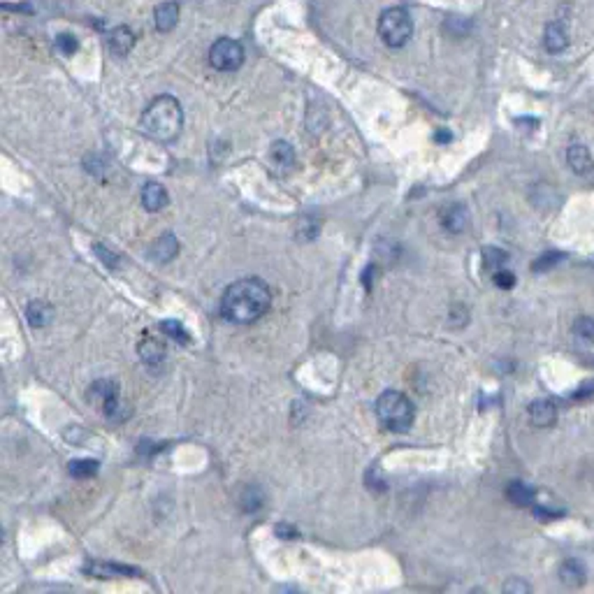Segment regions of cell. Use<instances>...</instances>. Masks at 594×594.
Wrapping results in <instances>:
<instances>
[{
	"instance_id": "1",
	"label": "cell",
	"mask_w": 594,
	"mask_h": 594,
	"mask_svg": "<svg viewBox=\"0 0 594 594\" xmlns=\"http://www.w3.org/2000/svg\"><path fill=\"white\" fill-rule=\"evenodd\" d=\"M269 307H272V290L258 276H247V279L230 283L221 299L223 318L237 323V326L256 323L269 311Z\"/></svg>"
},
{
	"instance_id": "2",
	"label": "cell",
	"mask_w": 594,
	"mask_h": 594,
	"mask_svg": "<svg viewBox=\"0 0 594 594\" xmlns=\"http://www.w3.org/2000/svg\"><path fill=\"white\" fill-rule=\"evenodd\" d=\"M184 125V112L177 98L158 96L142 114V130L158 142H172L179 137Z\"/></svg>"
},
{
	"instance_id": "3",
	"label": "cell",
	"mask_w": 594,
	"mask_h": 594,
	"mask_svg": "<svg viewBox=\"0 0 594 594\" xmlns=\"http://www.w3.org/2000/svg\"><path fill=\"white\" fill-rule=\"evenodd\" d=\"M376 416L385 430L392 432H407L414 425L416 409L404 392L397 390H385L381 397L376 400Z\"/></svg>"
},
{
	"instance_id": "4",
	"label": "cell",
	"mask_w": 594,
	"mask_h": 594,
	"mask_svg": "<svg viewBox=\"0 0 594 594\" xmlns=\"http://www.w3.org/2000/svg\"><path fill=\"white\" fill-rule=\"evenodd\" d=\"M378 35L390 49H400L414 35V21L402 7H390L378 17Z\"/></svg>"
},
{
	"instance_id": "5",
	"label": "cell",
	"mask_w": 594,
	"mask_h": 594,
	"mask_svg": "<svg viewBox=\"0 0 594 594\" xmlns=\"http://www.w3.org/2000/svg\"><path fill=\"white\" fill-rule=\"evenodd\" d=\"M89 402L93 407H98L109 421L121 423L128 418L130 411L121 404V395H118V385L114 381H96L89 388Z\"/></svg>"
},
{
	"instance_id": "6",
	"label": "cell",
	"mask_w": 594,
	"mask_h": 594,
	"mask_svg": "<svg viewBox=\"0 0 594 594\" xmlns=\"http://www.w3.org/2000/svg\"><path fill=\"white\" fill-rule=\"evenodd\" d=\"M209 63L218 73H235L244 63V47L230 37H221L211 44L209 49Z\"/></svg>"
},
{
	"instance_id": "7",
	"label": "cell",
	"mask_w": 594,
	"mask_h": 594,
	"mask_svg": "<svg viewBox=\"0 0 594 594\" xmlns=\"http://www.w3.org/2000/svg\"><path fill=\"white\" fill-rule=\"evenodd\" d=\"M529 414V423L536 425V427H550L552 423L557 421V409L555 404L548 402V400H536L529 404L527 409Z\"/></svg>"
},
{
	"instance_id": "8",
	"label": "cell",
	"mask_w": 594,
	"mask_h": 594,
	"mask_svg": "<svg viewBox=\"0 0 594 594\" xmlns=\"http://www.w3.org/2000/svg\"><path fill=\"white\" fill-rule=\"evenodd\" d=\"M441 223L448 233H464L469 225V211L462 204H450L448 209H443L441 214Z\"/></svg>"
},
{
	"instance_id": "9",
	"label": "cell",
	"mask_w": 594,
	"mask_h": 594,
	"mask_svg": "<svg viewBox=\"0 0 594 594\" xmlns=\"http://www.w3.org/2000/svg\"><path fill=\"white\" fill-rule=\"evenodd\" d=\"M567 163L576 174H590L594 170V161L590 149L585 144H571L567 151Z\"/></svg>"
},
{
	"instance_id": "10",
	"label": "cell",
	"mask_w": 594,
	"mask_h": 594,
	"mask_svg": "<svg viewBox=\"0 0 594 594\" xmlns=\"http://www.w3.org/2000/svg\"><path fill=\"white\" fill-rule=\"evenodd\" d=\"M543 44H545V49H548L550 54L564 51L567 44H569V33H567L564 23H562V21L548 23V28H545V33H543Z\"/></svg>"
},
{
	"instance_id": "11",
	"label": "cell",
	"mask_w": 594,
	"mask_h": 594,
	"mask_svg": "<svg viewBox=\"0 0 594 594\" xmlns=\"http://www.w3.org/2000/svg\"><path fill=\"white\" fill-rule=\"evenodd\" d=\"M142 204H144L147 211H161L168 204V191L161 184H156V181H149L142 188Z\"/></svg>"
},
{
	"instance_id": "12",
	"label": "cell",
	"mask_w": 594,
	"mask_h": 594,
	"mask_svg": "<svg viewBox=\"0 0 594 594\" xmlns=\"http://www.w3.org/2000/svg\"><path fill=\"white\" fill-rule=\"evenodd\" d=\"M149 253H151V258L156 260V263H170V260L179 253V242H177V237H174V235H163V237H158Z\"/></svg>"
},
{
	"instance_id": "13",
	"label": "cell",
	"mask_w": 594,
	"mask_h": 594,
	"mask_svg": "<svg viewBox=\"0 0 594 594\" xmlns=\"http://www.w3.org/2000/svg\"><path fill=\"white\" fill-rule=\"evenodd\" d=\"M154 21H156V28L161 30V33H168L174 26H177L179 21V5L177 3H163L156 7V14H154Z\"/></svg>"
},
{
	"instance_id": "14",
	"label": "cell",
	"mask_w": 594,
	"mask_h": 594,
	"mask_svg": "<svg viewBox=\"0 0 594 594\" xmlns=\"http://www.w3.org/2000/svg\"><path fill=\"white\" fill-rule=\"evenodd\" d=\"M135 44V35L130 28L125 26H118L112 30V35H109V49H112L114 56H125Z\"/></svg>"
},
{
	"instance_id": "15",
	"label": "cell",
	"mask_w": 594,
	"mask_h": 594,
	"mask_svg": "<svg viewBox=\"0 0 594 594\" xmlns=\"http://www.w3.org/2000/svg\"><path fill=\"white\" fill-rule=\"evenodd\" d=\"M585 576L588 574H585L583 562H578V559H567L559 569V581L569 585V588H581L585 583Z\"/></svg>"
},
{
	"instance_id": "16",
	"label": "cell",
	"mask_w": 594,
	"mask_h": 594,
	"mask_svg": "<svg viewBox=\"0 0 594 594\" xmlns=\"http://www.w3.org/2000/svg\"><path fill=\"white\" fill-rule=\"evenodd\" d=\"M140 355H142V360H144L149 367H158L163 360H165V348L161 342H156L154 337H144L140 342Z\"/></svg>"
},
{
	"instance_id": "17",
	"label": "cell",
	"mask_w": 594,
	"mask_h": 594,
	"mask_svg": "<svg viewBox=\"0 0 594 594\" xmlns=\"http://www.w3.org/2000/svg\"><path fill=\"white\" fill-rule=\"evenodd\" d=\"M272 161L281 172H288L295 168V151L288 142H274L272 144Z\"/></svg>"
},
{
	"instance_id": "18",
	"label": "cell",
	"mask_w": 594,
	"mask_h": 594,
	"mask_svg": "<svg viewBox=\"0 0 594 594\" xmlns=\"http://www.w3.org/2000/svg\"><path fill=\"white\" fill-rule=\"evenodd\" d=\"M506 497L513 506H529L534 504V490L527 485V483L513 481L509 488H506Z\"/></svg>"
},
{
	"instance_id": "19",
	"label": "cell",
	"mask_w": 594,
	"mask_h": 594,
	"mask_svg": "<svg viewBox=\"0 0 594 594\" xmlns=\"http://www.w3.org/2000/svg\"><path fill=\"white\" fill-rule=\"evenodd\" d=\"M26 316H28V323L33 328H44L51 318V307L47 302H30Z\"/></svg>"
},
{
	"instance_id": "20",
	"label": "cell",
	"mask_w": 594,
	"mask_h": 594,
	"mask_svg": "<svg viewBox=\"0 0 594 594\" xmlns=\"http://www.w3.org/2000/svg\"><path fill=\"white\" fill-rule=\"evenodd\" d=\"M483 260H485V269H493V274L497 272V269H502L504 263L509 260V253L502 251V249H493V247H488V249H483Z\"/></svg>"
},
{
	"instance_id": "21",
	"label": "cell",
	"mask_w": 594,
	"mask_h": 594,
	"mask_svg": "<svg viewBox=\"0 0 594 594\" xmlns=\"http://www.w3.org/2000/svg\"><path fill=\"white\" fill-rule=\"evenodd\" d=\"M68 469L75 478H91L93 474L98 471V462L96 460H73Z\"/></svg>"
},
{
	"instance_id": "22",
	"label": "cell",
	"mask_w": 594,
	"mask_h": 594,
	"mask_svg": "<svg viewBox=\"0 0 594 594\" xmlns=\"http://www.w3.org/2000/svg\"><path fill=\"white\" fill-rule=\"evenodd\" d=\"M574 332H576V337L581 339V342L592 344L594 342V318H590V316H581V318L576 321Z\"/></svg>"
},
{
	"instance_id": "23",
	"label": "cell",
	"mask_w": 594,
	"mask_h": 594,
	"mask_svg": "<svg viewBox=\"0 0 594 594\" xmlns=\"http://www.w3.org/2000/svg\"><path fill=\"white\" fill-rule=\"evenodd\" d=\"M161 328H163V332H168V337L174 339L177 344H188V342H191V337H188L186 328L181 326V323H177V321H165V323H161Z\"/></svg>"
},
{
	"instance_id": "24",
	"label": "cell",
	"mask_w": 594,
	"mask_h": 594,
	"mask_svg": "<svg viewBox=\"0 0 594 594\" xmlns=\"http://www.w3.org/2000/svg\"><path fill=\"white\" fill-rule=\"evenodd\" d=\"M91 574H96L100 578H112V576H130L135 571L128 567H118V564H93Z\"/></svg>"
},
{
	"instance_id": "25",
	"label": "cell",
	"mask_w": 594,
	"mask_h": 594,
	"mask_svg": "<svg viewBox=\"0 0 594 594\" xmlns=\"http://www.w3.org/2000/svg\"><path fill=\"white\" fill-rule=\"evenodd\" d=\"M564 258V253H557V251H550V253H543L541 258L536 260V263L532 265L534 272H545V269H550V267H555L559 260Z\"/></svg>"
},
{
	"instance_id": "26",
	"label": "cell",
	"mask_w": 594,
	"mask_h": 594,
	"mask_svg": "<svg viewBox=\"0 0 594 594\" xmlns=\"http://www.w3.org/2000/svg\"><path fill=\"white\" fill-rule=\"evenodd\" d=\"M56 49L63 54V56H73V54L79 49L77 37H75V35H68V33L58 35V37H56Z\"/></svg>"
},
{
	"instance_id": "27",
	"label": "cell",
	"mask_w": 594,
	"mask_h": 594,
	"mask_svg": "<svg viewBox=\"0 0 594 594\" xmlns=\"http://www.w3.org/2000/svg\"><path fill=\"white\" fill-rule=\"evenodd\" d=\"M493 279H495V286L497 288H513L516 286V276H513V272H509V269H497V272L493 274Z\"/></svg>"
},
{
	"instance_id": "28",
	"label": "cell",
	"mask_w": 594,
	"mask_h": 594,
	"mask_svg": "<svg viewBox=\"0 0 594 594\" xmlns=\"http://www.w3.org/2000/svg\"><path fill=\"white\" fill-rule=\"evenodd\" d=\"M506 592H529V585L522 583V581H509L504 585Z\"/></svg>"
},
{
	"instance_id": "29",
	"label": "cell",
	"mask_w": 594,
	"mask_h": 594,
	"mask_svg": "<svg viewBox=\"0 0 594 594\" xmlns=\"http://www.w3.org/2000/svg\"><path fill=\"white\" fill-rule=\"evenodd\" d=\"M96 251L100 253L102 258H105V260H102V263H105L107 267H116V258H114V256H109V253H107L105 249H102V247H96Z\"/></svg>"
}]
</instances>
